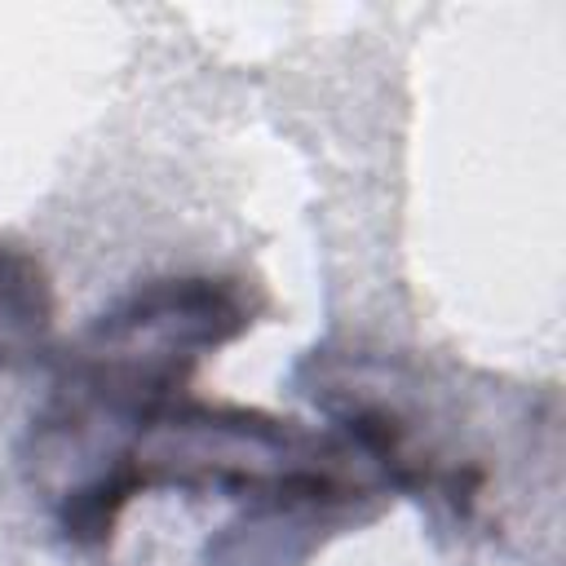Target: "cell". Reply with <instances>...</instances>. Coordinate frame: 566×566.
I'll return each instance as SVG.
<instances>
[{"instance_id":"1","label":"cell","mask_w":566,"mask_h":566,"mask_svg":"<svg viewBox=\"0 0 566 566\" xmlns=\"http://www.w3.org/2000/svg\"><path fill=\"white\" fill-rule=\"evenodd\" d=\"M248 327L243 292L230 279H164L93 323L66 376L57 380L44 433L75 438L111 420L124 442L181 398V385L203 349L234 340Z\"/></svg>"},{"instance_id":"2","label":"cell","mask_w":566,"mask_h":566,"mask_svg":"<svg viewBox=\"0 0 566 566\" xmlns=\"http://www.w3.org/2000/svg\"><path fill=\"white\" fill-rule=\"evenodd\" d=\"M49 327L53 292L44 270L27 252L0 243V367L27 363L49 340Z\"/></svg>"}]
</instances>
